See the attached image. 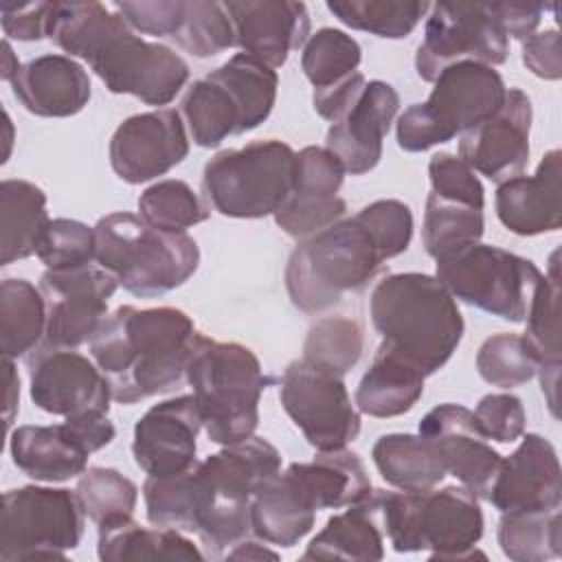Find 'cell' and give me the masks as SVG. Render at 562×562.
I'll list each match as a JSON object with an SVG mask.
<instances>
[{"mask_svg":"<svg viewBox=\"0 0 562 562\" xmlns=\"http://www.w3.org/2000/svg\"><path fill=\"white\" fill-rule=\"evenodd\" d=\"M11 90L26 112L46 119L75 116L92 97L86 68L72 57L57 53L22 64L11 79Z\"/></svg>","mask_w":562,"mask_h":562,"instance_id":"26","label":"cell"},{"mask_svg":"<svg viewBox=\"0 0 562 562\" xmlns=\"http://www.w3.org/2000/svg\"><path fill=\"white\" fill-rule=\"evenodd\" d=\"M46 334V303L42 290L26 279L0 283V338L4 358L26 356Z\"/></svg>","mask_w":562,"mask_h":562,"instance_id":"38","label":"cell"},{"mask_svg":"<svg viewBox=\"0 0 562 562\" xmlns=\"http://www.w3.org/2000/svg\"><path fill=\"white\" fill-rule=\"evenodd\" d=\"M94 261L123 290L140 299L162 296L198 270L200 248L187 231H162L140 215L119 211L94 224Z\"/></svg>","mask_w":562,"mask_h":562,"instance_id":"3","label":"cell"},{"mask_svg":"<svg viewBox=\"0 0 562 562\" xmlns=\"http://www.w3.org/2000/svg\"><path fill=\"white\" fill-rule=\"evenodd\" d=\"M233 29L235 46L270 68L288 61L310 40V13L294 0H228L224 2Z\"/></svg>","mask_w":562,"mask_h":562,"instance_id":"24","label":"cell"},{"mask_svg":"<svg viewBox=\"0 0 562 562\" xmlns=\"http://www.w3.org/2000/svg\"><path fill=\"white\" fill-rule=\"evenodd\" d=\"M83 507L64 487L24 485L4 492L0 560H66L83 536Z\"/></svg>","mask_w":562,"mask_h":562,"instance_id":"10","label":"cell"},{"mask_svg":"<svg viewBox=\"0 0 562 562\" xmlns=\"http://www.w3.org/2000/svg\"><path fill=\"white\" fill-rule=\"evenodd\" d=\"M187 382L211 441L228 446L255 435L259 397L272 378L263 373L252 349L198 334L187 364Z\"/></svg>","mask_w":562,"mask_h":562,"instance_id":"4","label":"cell"},{"mask_svg":"<svg viewBox=\"0 0 562 562\" xmlns=\"http://www.w3.org/2000/svg\"><path fill=\"white\" fill-rule=\"evenodd\" d=\"M382 527L397 553L430 551V560H465L483 555L476 542L483 536L479 498L459 485L424 492H384Z\"/></svg>","mask_w":562,"mask_h":562,"instance_id":"6","label":"cell"},{"mask_svg":"<svg viewBox=\"0 0 562 562\" xmlns=\"http://www.w3.org/2000/svg\"><path fill=\"white\" fill-rule=\"evenodd\" d=\"M121 24L123 18L101 2H55L48 40L68 57L88 61Z\"/></svg>","mask_w":562,"mask_h":562,"instance_id":"40","label":"cell"},{"mask_svg":"<svg viewBox=\"0 0 562 562\" xmlns=\"http://www.w3.org/2000/svg\"><path fill=\"white\" fill-rule=\"evenodd\" d=\"M20 70V61H18V57H15V53H13V48H11V44H9V40H4L2 42V64H0V77L4 79V81H9L11 83V79L15 77V72Z\"/></svg>","mask_w":562,"mask_h":562,"instance_id":"62","label":"cell"},{"mask_svg":"<svg viewBox=\"0 0 562 562\" xmlns=\"http://www.w3.org/2000/svg\"><path fill=\"white\" fill-rule=\"evenodd\" d=\"M487 501L501 514L560 509L562 470L553 443L538 432L522 435L520 446L501 461Z\"/></svg>","mask_w":562,"mask_h":562,"instance_id":"23","label":"cell"},{"mask_svg":"<svg viewBox=\"0 0 562 562\" xmlns=\"http://www.w3.org/2000/svg\"><path fill=\"white\" fill-rule=\"evenodd\" d=\"M195 338L193 321L178 307L121 305L90 340V356L112 397L134 404L171 391L187 375Z\"/></svg>","mask_w":562,"mask_h":562,"instance_id":"1","label":"cell"},{"mask_svg":"<svg viewBox=\"0 0 562 562\" xmlns=\"http://www.w3.org/2000/svg\"><path fill=\"white\" fill-rule=\"evenodd\" d=\"M92 72L114 94H132L147 105H167L189 81L187 61L169 46L147 42L123 20L88 59Z\"/></svg>","mask_w":562,"mask_h":562,"instance_id":"12","label":"cell"},{"mask_svg":"<svg viewBox=\"0 0 562 562\" xmlns=\"http://www.w3.org/2000/svg\"><path fill=\"white\" fill-rule=\"evenodd\" d=\"M527 329L522 338L538 360V378L542 393L547 397L549 411L558 417V384H560V270L558 250L551 255L549 272L540 277L529 307H527Z\"/></svg>","mask_w":562,"mask_h":562,"instance_id":"29","label":"cell"},{"mask_svg":"<svg viewBox=\"0 0 562 562\" xmlns=\"http://www.w3.org/2000/svg\"><path fill=\"white\" fill-rule=\"evenodd\" d=\"M110 165L127 184L149 182L180 165L189 154L184 121L173 108L127 116L110 138Z\"/></svg>","mask_w":562,"mask_h":562,"instance_id":"17","label":"cell"},{"mask_svg":"<svg viewBox=\"0 0 562 562\" xmlns=\"http://www.w3.org/2000/svg\"><path fill=\"white\" fill-rule=\"evenodd\" d=\"M55 2H24L2 4L0 22L7 37L18 42H40L48 37L53 24Z\"/></svg>","mask_w":562,"mask_h":562,"instance_id":"56","label":"cell"},{"mask_svg":"<svg viewBox=\"0 0 562 562\" xmlns=\"http://www.w3.org/2000/svg\"><path fill=\"white\" fill-rule=\"evenodd\" d=\"M202 428V413L193 393L154 404L134 426L132 454L136 465L147 476L184 472L195 463Z\"/></svg>","mask_w":562,"mask_h":562,"instance_id":"21","label":"cell"},{"mask_svg":"<svg viewBox=\"0 0 562 562\" xmlns=\"http://www.w3.org/2000/svg\"><path fill=\"white\" fill-rule=\"evenodd\" d=\"M94 228L79 220L55 217L42 237L37 259L46 266V270H68L94 261Z\"/></svg>","mask_w":562,"mask_h":562,"instance_id":"50","label":"cell"},{"mask_svg":"<svg viewBox=\"0 0 562 562\" xmlns=\"http://www.w3.org/2000/svg\"><path fill=\"white\" fill-rule=\"evenodd\" d=\"M382 263L360 220L342 217L296 244L285 266V290L296 310L318 314L338 305L347 292H360Z\"/></svg>","mask_w":562,"mask_h":562,"instance_id":"5","label":"cell"},{"mask_svg":"<svg viewBox=\"0 0 562 562\" xmlns=\"http://www.w3.org/2000/svg\"><path fill=\"white\" fill-rule=\"evenodd\" d=\"M369 312L382 345L424 375L439 371L463 338L457 301L437 277L424 272L386 274L371 292Z\"/></svg>","mask_w":562,"mask_h":562,"instance_id":"2","label":"cell"},{"mask_svg":"<svg viewBox=\"0 0 562 562\" xmlns=\"http://www.w3.org/2000/svg\"><path fill=\"white\" fill-rule=\"evenodd\" d=\"M116 435L108 415L66 417L64 424L18 426L9 439L13 465L33 481L61 483L86 472L88 457Z\"/></svg>","mask_w":562,"mask_h":562,"instance_id":"14","label":"cell"},{"mask_svg":"<svg viewBox=\"0 0 562 562\" xmlns=\"http://www.w3.org/2000/svg\"><path fill=\"white\" fill-rule=\"evenodd\" d=\"M371 235L380 255L393 259L402 255L413 239V213L402 200H375L356 213Z\"/></svg>","mask_w":562,"mask_h":562,"instance_id":"52","label":"cell"},{"mask_svg":"<svg viewBox=\"0 0 562 562\" xmlns=\"http://www.w3.org/2000/svg\"><path fill=\"white\" fill-rule=\"evenodd\" d=\"M485 231L483 209L472 206L468 202L441 198L437 193H428L422 239L426 252L432 259L457 250L461 246L481 241Z\"/></svg>","mask_w":562,"mask_h":562,"instance_id":"41","label":"cell"},{"mask_svg":"<svg viewBox=\"0 0 562 562\" xmlns=\"http://www.w3.org/2000/svg\"><path fill=\"white\" fill-rule=\"evenodd\" d=\"M501 551L514 562H544L562 555L560 509L505 512L496 531Z\"/></svg>","mask_w":562,"mask_h":562,"instance_id":"39","label":"cell"},{"mask_svg":"<svg viewBox=\"0 0 562 562\" xmlns=\"http://www.w3.org/2000/svg\"><path fill=\"white\" fill-rule=\"evenodd\" d=\"M492 9L507 33V37L514 40H527L536 33L542 13L549 9L544 2H518V0H507V2H492Z\"/></svg>","mask_w":562,"mask_h":562,"instance_id":"58","label":"cell"},{"mask_svg":"<svg viewBox=\"0 0 562 562\" xmlns=\"http://www.w3.org/2000/svg\"><path fill=\"white\" fill-rule=\"evenodd\" d=\"M279 560V553L268 549L263 540H250V538H244L241 542H237L226 555L224 560Z\"/></svg>","mask_w":562,"mask_h":562,"instance_id":"61","label":"cell"},{"mask_svg":"<svg viewBox=\"0 0 562 562\" xmlns=\"http://www.w3.org/2000/svg\"><path fill=\"white\" fill-rule=\"evenodd\" d=\"M472 415L485 439L512 443L525 435V406L520 397L512 393H490L481 397Z\"/></svg>","mask_w":562,"mask_h":562,"instance_id":"54","label":"cell"},{"mask_svg":"<svg viewBox=\"0 0 562 562\" xmlns=\"http://www.w3.org/2000/svg\"><path fill=\"white\" fill-rule=\"evenodd\" d=\"M138 215L162 231H187L209 217L206 206L184 180H160L138 198Z\"/></svg>","mask_w":562,"mask_h":562,"instance_id":"47","label":"cell"},{"mask_svg":"<svg viewBox=\"0 0 562 562\" xmlns=\"http://www.w3.org/2000/svg\"><path fill=\"white\" fill-rule=\"evenodd\" d=\"M4 428L9 430L13 424V417L20 406V375L11 362V358H4Z\"/></svg>","mask_w":562,"mask_h":562,"instance_id":"60","label":"cell"},{"mask_svg":"<svg viewBox=\"0 0 562 562\" xmlns=\"http://www.w3.org/2000/svg\"><path fill=\"white\" fill-rule=\"evenodd\" d=\"M522 64L536 77L558 81L562 77V50L555 29L533 33L522 42Z\"/></svg>","mask_w":562,"mask_h":562,"instance_id":"57","label":"cell"},{"mask_svg":"<svg viewBox=\"0 0 562 562\" xmlns=\"http://www.w3.org/2000/svg\"><path fill=\"white\" fill-rule=\"evenodd\" d=\"M362 61L360 44L340 29H318L303 46L301 68L314 90L329 88L358 72Z\"/></svg>","mask_w":562,"mask_h":562,"instance_id":"43","label":"cell"},{"mask_svg":"<svg viewBox=\"0 0 562 562\" xmlns=\"http://www.w3.org/2000/svg\"><path fill=\"white\" fill-rule=\"evenodd\" d=\"M294 162L296 151L277 138L224 149L204 165V198L224 217L259 220L274 215L292 189Z\"/></svg>","mask_w":562,"mask_h":562,"instance_id":"8","label":"cell"},{"mask_svg":"<svg viewBox=\"0 0 562 562\" xmlns=\"http://www.w3.org/2000/svg\"><path fill=\"white\" fill-rule=\"evenodd\" d=\"M147 520L156 527L198 531L213 503V490L200 470V461L178 474L147 476L143 483Z\"/></svg>","mask_w":562,"mask_h":562,"instance_id":"33","label":"cell"},{"mask_svg":"<svg viewBox=\"0 0 562 562\" xmlns=\"http://www.w3.org/2000/svg\"><path fill=\"white\" fill-rule=\"evenodd\" d=\"M531 119L529 97L520 88H507L496 112L461 134L459 158L494 182L518 176L529 162Z\"/></svg>","mask_w":562,"mask_h":562,"instance_id":"19","label":"cell"},{"mask_svg":"<svg viewBox=\"0 0 562 562\" xmlns=\"http://www.w3.org/2000/svg\"><path fill=\"white\" fill-rule=\"evenodd\" d=\"M215 70L237 92L246 114V130L252 132L259 127L270 116L277 101V70L248 53H235Z\"/></svg>","mask_w":562,"mask_h":562,"instance_id":"45","label":"cell"},{"mask_svg":"<svg viewBox=\"0 0 562 562\" xmlns=\"http://www.w3.org/2000/svg\"><path fill=\"white\" fill-rule=\"evenodd\" d=\"M476 371L492 386L516 389L536 375L538 360L520 334L503 331L483 340L476 353Z\"/></svg>","mask_w":562,"mask_h":562,"instance_id":"48","label":"cell"},{"mask_svg":"<svg viewBox=\"0 0 562 562\" xmlns=\"http://www.w3.org/2000/svg\"><path fill=\"white\" fill-rule=\"evenodd\" d=\"M29 393L50 415H108L112 389L103 371L75 349L42 347L29 358Z\"/></svg>","mask_w":562,"mask_h":562,"instance_id":"16","label":"cell"},{"mask_svg":"<svg viewBox=\"0 0 562 562\" xmlns=\"http://www.w3.org/2000/svg\"><path fill=\"white\" fill-rule=\"evenodd\" d=\"M200 470L215 494L250 501L281 472V454L268 439L252 435L209 454L200 461Z\"/></svg>","mask_w":562,"mask_h":562,"instance_id":"30","label":"cell"},{"mask_svg":"<svg viewBox=\"0 0 562 562\" xmlns=\"http://www.w3.org/2000/svg\"><path fill=\"white\" fill-rule=\"evenodd\" d=\"M362 349L364 336L358 321L327 316L310 327L303 342V360L342 378L358 364Z\"/></svg>","mask_w":562,"mask_h":562,"instance_id":"44","label":"cell"},{"mask_svg":"<svg viewBox=\"0 0 562 562\" xmlns=\"http://www.w3.org/2000/svg\"><path fill=\"white\" fill-rule=\"evenodd\" d=\"M119 281L99 266L46 270L40 290L46 303L44 347L77 349L94 338L108 318Z\"/></svg>","mask_w":562,"mask_h":562,"instance_id":"15","label":"cell"},{"mask_svg":"<svg viewBox=\"0 0 562 562\" xmlns=\"http://www.w3.org/2000/svg\"><path fill=\"white\" fill-rule=\"evenodd\" d=\"M382 490L347 505L334 514L325 527L310 540L303 560H358L373 562L384 558L382 533Z\"/></svg>","mask_w":562,"mask_h":562,"instance_id":"27","label":"cell"},{"mask_svg":"<svg viewBox=\"0 0 562 562\" xmlns=\"http://www.w3.org/2000/svg\"><path fill=\"white\" fill-rule=\"evenodd\" d=\"M342 182L345 167L327 147H303L296 154L292 189L274 213L277 226L290 237L305 239L336 224L347 211L338 195Z\"/></svg>","mask_w":562,"mask_h":562,"instance_id":"18","label":"cell"},{"mask_svg":"<svg viewBox=\"0 0 562 562\" xmlns=\"http://www.w3.org/2000/svg\"><path fill=\"white\" fill-rule=\"evenodd\" d=\"M97 555L101 562L125 560H202L200 549L178 529L140 527L132 516L99 525Z\"/></svg>","mask_w":562,"mask_h":562,"instance_id":"36","label":"cell"},{"mask_svg":"<svg viewBox=\"0 0 562 562\" xmlns=\"http://www.w3.org/2000/svg\"><path fill=\"white\" fill-rule=\"evenodd\" d=\"M509 55V37L503 31L492 2H437L424 26V40L415 53V70L424 81L459 61L501 66Z\"/></svg>","mask_w":562,"mask_h":562,"instance_id":"11","label":"cell"},{"mask_svg":"<svg viewBox=\"0 0 562 562\" xmlns=\"http://www.w3.org/2000/svg\"><path fill=\"white\" fill-rule=\"evenodd\" d=\"M380 476L402 492H424L446 479V468L422 435L389 432L371 450Z\"/></svg>","mask_w":562,"mask_h":562,"instance_id":"37","label":"cell"},{"mask_svg":"<svg viewBox=\"0 0 562 562\" xmlns=\"http://www.w3.org/2000/svg\"><path fill=\"white\" fill-rule=\"evenodd\" d=\"M419 435L430 443L446 472L476 498H487L503 457L487 443L470 408L439 404L419 422Z\"/></svg>","mask_w":562,"mask_h":562,"instance_id":"20","label":"cell"},{"mask_svg":"<svg viewBox=\"0 0 562 562\" xmlns=\"http://www.w3.org/2000/svg\"><path fill=\"white\" fill-rule=\"evenodd\" d=\"M430 193L441 198L468 202L472 206H485V189L476 173L457 154H435L428 162Z\"/></svg>","mask_w":562,"mask_h":562,"instance_id":"53","label":"cell"},{"mask_svg":"<svg viewBox=\"0 0 562 562\" xmlns=\"http://www.w3.org/2000/svg\"><path fill=\"white\" fill-rule=\"evenodd\" d=\"M400 110L397 90L380 79L367 81L362 92L327 130L325 147L340 160L345 173L362 176L378 167L382 140Z\"/></svg>","mask_w":562,"mask_h":562,"instance_id":"22","label":"cell"},{"mask_svg":"<svg viewBox=\"0 0 562 562\" xmlns=\"http://www.w3.org/2000/svg\"><path fill=\"white\" fill-rule=\"evenodd\" d=\"M173 40L193 57L206 59L235 46V29L224 2L193 0L184 7V18Z\"/></svg>","mask_w":562,"mask_h":562,"instance_id":"49","label":"cell"},{"mask_svg":"<svg viewBox=\"0 0 562 562\" xmlns=\"http://www.w3.org/2000/svg\"><path fill=\"white\" fill-rule=\"evenodd\" d=\"M505 92L507 86L492 66L452 64L437 75L426 101L408 105L397 116V145L411 154L443 145L496 112Z\"/></svg>","mask_w":562,"mask_h":562,"instance_id":"7","label":"cell"},{"mask_svg":"<svg viewBox=\"0 0 562 562\" xmlns=\"http://www.w3.org/2000/svg\"><path fill=\"white\" fill-rule=\"evenodd\" d=\"M327 9L349 29L384 40L408 37L430 11L428 2L417 0H338Z\"/></svg>","mask_w":562,"mask_h":562,"instance_id":"42","label":"cell"},{"mask_svg":"<svg viewBox=\"0 0 562 562\" xmlns=\"http://www.w3.org/2000/svg\"><path fill=\"white\" fill-rule=\"evenodd\" d=\"M424 380L426 375L415 364L380 345L356 389V408L378 419L404 415L419 402Z\"/></svg>","mask_w":562,"mask_h":562,"instance_id":"32","label":"cell"},{"mask_svg":"<svg viewBox=\"0 0 562 562\" xmlns=\"http://www.w3.org/2000/svg\"><path fill=\"white\" fill-rule=\"evenodd\" d=\"M435 261V277L454 301L509 323L525 321L531 294L542 277L531 259L483 241L450 250Z\"/></svg>","mask_w":562,"mask_h":562,"instance_id":"9","label":"cell"},{"mask_svg":"<svg viewBox=\"0 0 562 562\" xmlns=\"http://www.w3.org/2000/svg\"><path fill=\"white\" fill-rule=\"evenodd\" d=\"M316 520V509L303 498L285 472L270 479L250 498V527L255 538L274 547H294Z\"/></svg>","mask_w":562,"mask_h":562,"instance_id":"34","label":"cell"},{"mask_svg":"<svg viewBox=\"0 0 562 562\" xmlns=\"http://www.w3.org/2000/svg\"><path fill=\"white\" fill-rule=\"evenodd\" d=\"M195 533L200 536L206 555L224 558L237 542L252 533L250 501L226 498L213 492V503Z\"/></svg>","mask_w":562,"mask_h":562,"instance_id":"51","label":"cell"},{"mask_svg":"<svg viewBox=\"0 0 562 562\" xmlns=\"http://www.w3.org/2000/svg\"><path fill=\"white\" fill-rule=\"evenodd\" d=\"M180 116L198 147L211 149L228 136L246 134L244 108L235 90L215 70L187 88L180 101Z\"/></svg>","mask_w":562,"mask_h":562,"instance_id":"31","label":"cell"},{"mask_svg":"<svg viewBox=\"0 0 562 562\" xmlns=\"http://www.w3.org/2000/svg\"><path fill=\"white\" fill-rule=\"evenodd\" d=\"M279 400L316 452L347 448L360 435V413L342 378L303 358L285 367Z\"/></svg>","mask_w":562,"mask_h":562,"instance_id":"13","label":"cell"},{"mask_svg":"<svg viewBox=\"0 0 562 562\" xmlns=\"http://www.w3.org/2000/svg\"><path fill=\"white\" fill-rule=\"evenodd\" d=\"M50 224L46 193L29 180H2L0 184V263L37 255Z\"/></svg>","mask_w":562,"mask_h":562,"instance_id":"35","label":"cell"},{"mask_svg":"<svg viewBox=\"0 0 562 562\" xmlns=\"http://www.w3.org/2000/svg\"><path fill=\"white\" fill-rule=\"evenodd\" d=\"M187 2L182 0H147V2H114L112 9L132 26V31L173 37L182 24Z\"/></svg>","mask_w":562,"mask_h":562,"instance_id":"55","label":"cell"},{"mask_svg":"<svg viewBox=\"0 0 562 562\" xmlns=\"http://www.w3.org/2000/svg\"><path fill=\"white\" fill-rule=\"evenodd\" d=\"M560 173L562 151L551 149L533 176L518 173L498 182L494 204L501 224L522 237L558 231L562 224Z\"/></svg>","mask_w":562,"mask_h":562,"instance_id":"25","label":"cell"},{"mask_svg":"<svg viewBox=\"0 0 562 562\" xmlns=\"http://www.w3.org/2000/svg\"><path fill=\"white\" fill-rule=\"evenodd\" d=\"M364 86H367V79L358 70L351 77L342 79L340 83H334V86L323 88V90H314L312 105H314V110L321 119L334 123L351 105V101L362 92Z\"/></svg>","mask_w":562,"mask_h":562,"instance_id":"59","label":"cell"},{"mask_svg":"<svg viewBox=\"0 0 562 562\" xmlns=\"http://www.w3.org/2000/svg\"><path fill=\"white\" fill-rule=\"evenodd\" d=\"M285 476L316 512L347 507L373 490L364 463L347 448L316 452L307 463H290Z\"/></svg>","mask_w":562,"mask_h":562,"instance_id":"28","label":"cell"},{"mask_svg":"<svg viewBox=\"0 0 562 562\" xmlns=\"http://www.w3.org/2000/svg\"><path fill=\"white\" fill-rule=\"evenodd\" d=\"M75 494L83 507V514L99 525L130 518L136 509L138 487L114 468H88L75 487Z\"/></svg>","mask_w":562,"mask_h":562,"instance_id":"46","label":"cell"}]
</instances>
